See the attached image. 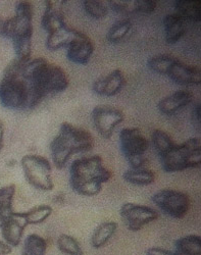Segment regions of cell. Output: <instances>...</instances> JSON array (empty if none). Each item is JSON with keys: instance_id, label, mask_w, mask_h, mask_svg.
Segmentation results:
<instances>
[{"instance_id": "484cf974", "label": "cell", "mask_w": 201, "mask_h": 255, "mask_svg": "<svg viewBox=\"0 0 201 255\" xmlns=\"http://www.w3.org/2000/svg\"><path fill=\"white\" fill-rule=\"evenodd\" d=\"M176 59H177L176 57L168 54L155 55L148 59L147 67L153 73L167 76L170 68L173 66V63L175 62Z\"/></svg>"}, {"instance_id": "7a4b0ae2", "label": "cell", "mask_w": 201, "mask_h": 255, "mask_svg": "<svg viewBox=\"0 0 201 255\" xmlns=\"http://www.w3.org/2000/svg\"><path fill=\"white\" fill-rule=\"evenodd\" d=\"M113 173L104 165L99 155L82 157L70 167V186L75 193L92 197L100 193L102 185L110 180Z\"/></svg>"}, {"instance_id": "e575fe53", "label": "cell", "mask_w": 201, "mask_h": 255, "mask_svg": "<svg viewBox=\"0 0 201 255\" xmlns=\"http://www.w3.org/2000/svg\"><path fill=\"white\" fill-rule=\"evenodd\" d=\"M145 255H175V253L162 247H150L145 251Z\"/></svg>"}, {"instance_id": "d590c367", "label": "cell", "mask_w": 201, "mask_h": 255, "mask_svg": "<svg viewBox=\"0 0 201 255\" xmlns=\"http://www.w3.org/2000/svg\"><path fill=\"white\" fill-rule=\"evenodd\" d=\"M9 253H11V247L4 241L0 240V255H8Z\"/></svg>"}, {"instance_id": "d6a6232c", "label": "cell", "mask_w": 201, "mask_h": 255, "mask_svg": "<svg viewBox=\"0 0 201 255\" xmlns=\"http://www.w3.org/2000/svg\"><path fill=\"white\" fill-rule=\"evenodd\" d=\"M191 119H192V124L193 127L197 130V132L200 131V124H201V109H200V103H197L191 114Z\"/></svg>"}, {"instance_id": "8d00e7d4", "label": "cell", "mask_w": 201, "mask_h": 255, "mask_svg": "<svg viewBox=\"0 0 201 255\" xmlns=\"http://www.w3.org/2000/svg\"><path fill=\"white\" fill-rule=\"evenodd\" d=\"M4 147V126L2 121L0 120V150Z\"/></svg>"}, {"instance_id": "f35d334b", "label": "cell", "mask_w": 201, "mask_h": 255, "mask_svg": "<svg viewBox=\"0 0 201 255\" xmlns=\"http://www.w3.org/2000/svg\"><path fill=\"white\" fill-rule=\"evenodd\" d=\"M2 221H3V219H2V218H0V228H1V224H2Z\"/></svg>"}, {"instance_id": "1f68e13d", "label": "cell", "mask_w": 201, "mask_h": 255, "mask_svg": "<svg viewBox=\"0 0 201 255\" xmlns=\"http://www.w3.org/2000/svg\"><path fill=\"white\" fill-rule=\"evenodd\" d=\"M110 6L119 13H130L134 11L133 2L130 3L128 1H113L110 3Z\"/></svg>"}, {"instance_id": "d6986e66", "label": "cell", "mask_w": 201, "mask_h": 255, "mask_svg": "<svg viewBox=\"0 0 201 255\" xmlns=\"http://www.w3.org/2000/svg\"><path fill=\"white\" fill-rule=\"evenodd\" d=\"M177 14L184 20L199 23L201 20V2L199 0H178L175 3Z\"/></svg>"}, {"instance_id": "f1b7e54d", "label": "cell", "mask_w": 201, "mask_h": 255, "mask_svg": "<svg viewBox=\"0 0 201 255\" xmlns=\"http://www.w3.org/2000/svg\"><path fill=\"white\" fill-rule=\"evenodd\" d=\"M132 28V23L129 19H122L117 22L111 26L107 33V40L110 42V43H119L120 41H122L126 35L129 33V31Z\"/></svg>"}, {"instance_id": "5b68a950", "label": "cell", "mask_w": 201, "mask_h": 255, "mask_svg": "<svg viewBox=\"0 0 201 255\" xmlns=\"http://www.w3.org/2000/svg\"><path fill=\"white\" fill-rule=\"evenodd\" d=\"M20 165L27 182L35 189L47 192L54 188L52 168L47 158L37 154H28L21 158Z\"/></svg>"}, {"instance_id": "30bf717a", "label": "cell", "mask_w": 201, "mask_h": 255, "mask_svg": "<svg viewBox=\"0 0 201 255\" xmlns=\"http://www.w3.org/2000/svg\"><path fill=\"white\" fill-rule=\"evenodd\" d=\"M121 151L126 157L130 159L144 155L148 149V141L137 128H126L120 133Z\"/></svg>"}, {"instance_id": "7402d4cb", "label": "cell", "mask_w": 201, "mask_h": 255, "mask_svg": "<svg viewBox=\"0 0 201 255\" xmlns=\"http://www.w3.org/2000/svg\"><path fill=\"white\" fill-rule=\"evenodd\" d=\"M124 180L135 186H148L154 183L155 174L148 168H130L124 173Z\"/></svg>"}, {"instance_id": "6da1fadb", "label": "cell", "mask_w": 201, "mask_h": 255, "mask_svg": "<svg viewBox=\"0 0 201 255\" xmlns=\"http://www.w3.org/2000/svg\"><path fill=\"white\" fill-rule=\"evenodd\" d=\"M20 77L30 89L29 109H34L45 96L60 93L69 87V79L64 71L42 57L26 60Z\"/></svg>"}, {"instance_id": "44dd1931", "label": "cell", "mask_w": 201, "mask_h": 255, "mask_svg": "<svg viewBox=\"0 0 201 255\" xmlns=\"http://www.w3.org/2000/svg\"><path fill=\"white\" fill-rule=\"evenodd\" d=\"M118 230L116 222H105L100 224L93 232L91 237V245L95 249L102 248L110 238L115 235Z\"/></svg>"}, {"instance_id": "cb8c5ba5", "label": "cell", "mask_w": 201, "mask_h": 255, "mask_svg": "<svg viewBox=\"0 0 201 255\" xmlns=\"http://www.w3.org/2000/svg\"><path fill=\"white\" fill-rule=\"evenodd\" d=\"M15 194V185L0 188V218L3 220L12 214V203Z\"/></svg>"}, {"instance_id": "ffe728a7", "label": "cell", "mask_w": 201, "mask_h": 255, "mask_svg": "<svg viewBox=\"0 0 201 255\" xmlns=\"http://www.w3.org/2000/svg\"><path fill=\"white\" fill-rule=\"evenodd\" d=\"M175 255H201V238L187 235L175 242Z\"/></svg>"}, {"instance_id": "277c9868", "label": "cell", "mask_w": 201, "mask_h": 255, "mask_svg": "<svg viewBox=\"0 0 201 255\" xmlns=\"http://www.w3.org/2000/svg\"><path fill=\"white\" fill-rule=\"evenodd\" d=\"M160 158L164 171L167 173L199 167L201 165V142L198 138H191L182 144H176Z\"/></svg>"}, {"instance_id": "52a82bcc", "label": "cell", "mask_w": 201, "mask_h": 255, "mask_svg": "<svg viewBox=\"0 0 201 255\" xmlns=\"http://www.w3.org/2000/svg\"><path fill=\"white\" fill-rule=\"evenodd\" d=\"M151 200L167 216L177 220L185 218L190 208L189 196L178 190H162L160 192L155 193Z\"/></svg>"}, {"instance_id": "9a60e30c", "label": "cell", "mask_w": 201, "mask_h": 255, "mask_svg": "<svg viewBox=\"0 0 201 255\" xmlns=\"http://www.w3.org/2000/svg\"><path fill=\"white\" fill-rule=\"evenodd\" d=\"M192 101L193 95L189 91L179 90L163 98L158 104V109L161 114L171 117L182 111Z\"/></svg>"}, {"instance_id": "836d02e7", "label": "cell", "mask_w": 201, "mask_h": 255, "mask_svg": "<svg viewBox=\"0 0 201 255\" xmlns=\"http://www.w3.org/2000/svg\"><path fill=\"white\" fill-rule=\"evenodd\" d=\"M128 162H129L131 168H143L147 164L148 160L144 155H141V156L128 159Z\"/></svg>"}, {"instance_id": "ac0fdd59", "label": "cell", "mask_w": 201, "mask_h": 255, "mask_svg": "<svg viewBox=\"0 0 201 255\" xmlns=\"http://www.w3.org/2000/svg\"><path fill=\"white\" fill-rule=\"evenodd\" d=\"M65 20L64 15L60 10L54 8L52 1H46V8L42 16L41 26L48 34L54 32L55 30L64 27Z\"/></svg>"}, {"instance_id": "8992f818", "label": "cell", "mask_w": 201, "mask_h": 255, "mask_svg": "<svg viewBox=\"0 0 201 255\" xmlns=\"http://www.w3.org/2000/svg\"><path fill=\"white\" fill-rule=\"evenodd\" d=\"M30 89L27 82L17 76L3 75L0 81V103L9 110L29 109Z\"/></svg>"}, {"instance_id": "74e56055", "label": "cell", "mask_w": 201, "mask_h": 255, "mask_svg": "<svg viewBox=\"0 0 201 255\" xmlns=\"http://www.w3.org/2000/svg\"><path fill=\"white\" fill-rule=\"evenodd\" d=\"M5 22L6 19L0 17V36L5 37Z\"/></svg>"}, {"instance_id": "4dcf8cb0", "label": "cell", "mask_w": 201, "mask_h": 255, "mask_svg": "<svg viewBox=\"0 0 201 255\" xmlns=\"http://www.w3.org/2000/svg\"><path fill=\"white\" fill-rule=\"evenodd\" d=\"M134 11L141 13H152L156 8V1L153 0H137L133 1Z\"/></svg>"}, {"instance_id": "ba28073f", "label": "cell", "mask_w": 201, "mask_h": 255, "mask_svg": "<svg viewBox=\"0 0 201 255\" xmlns=\"http://www.w3.org/2000/svg\"><path fill=\"white\" fill-rule=\"evenodd\" d=\"M120 215L127 229L132 232H138L159 219V212L155 209L132 202L121 207Z\"/></svg>"}, {"instance_id": "3957f363", "label": "cell", "mask_w": 201, "mask_h": 255, "mask_svg": "<svg viewBox=\"0 0 201 255\" xmlns=\"http://www.w3.org/2000/svg\"><path fill=\"white\" fill-rule=\"evenodd\" d=\"M94 139L90 132L70 123H62L57 136L50 143L52 161L56 168L62 169L74 154L90 151Z\"/></svg>"}, {"instance_id": "d4e9b609", "label": "cell", "mask_w": 201, "mask_h": 255, "mask_svg": "<svg viewBox=\"0 0 201 255\" xmlns=\"http://www.w3.org/2000/svg\"><path fill=\"white\" fill-rule=\"evenodd\" d=\"M151 139L154 149L160 157L168 153L176 145L171 136L162 130H154L152 132Z\"/></svg>"}, {"instance_id": "9c48e42d", "label": "cell", "mask_w": 201, "mask_h": 255, "mask_svg": "<svg viewBox=\"0 0 201 255\" xmlns=\"http://www.w3.org/2000/svg\"><path fill=\"white\" fill-rule=\"evenodd\" d=\"M124 120L125 116L123 112L110 105H98L92 112L94 128L104 139H110L116 128Z\"/></svg>"}, {"instance_id": "83f0119b", "label": "cell", "mask_w": 201, "mask_h": 255, "mask_svg": "<svg viewBox=\"0 0 201 255\" xmlns=\"http://www.w3.org/2000/svg\"><path fill=\"white\" fill-rule=\"evenodd\" d=\"M57 247L60 252L66 255H84L79 242L72 236L61 234L57 239Z\"/></svg>"}, {"instance_id": "8fae6325", "label": "cell", "mask_w": 201, "mask_h": 255, "mask_svg": "<svg viewBox=\"0 0 201 255\" xmlns=\"http://www.w3.org/2000/svg\"><path fill=\"white\" fill-rule=\"evenodd\" d=\"M27 227L28 224L25 220L24 212L13 211L2 221L0 232H1L4 242L12 248L17 247L20 244Z\"/></svg>"}, {"instance_id": "603a6c76", "label": "cell", "mask_w": 201, "mask_h": 255, "mask_svg": "<svg viewBox=\"0 0 201 255\" xmlns=\"http://www.w3.org/2000/svg\"><path fill=\"white\" fill-rule=\"evenodd\" d=\"M46 252V240L37 234H31L24 241L21 255H45Z\"/></svg>"}, {"instance_id": "2e32d148", "label": "cell", "mask_w": 201, "mask_h": 255, "mask_svg": "<svg viewBox=\"0 0 201 255\" xmlns=\"http://www.w3.org/2000/svg\"><path fill=\"white\" fill-rule=\"evenodd\" d=\"M166 41L169 44H175L185 35V20L177 13H170L164 18Z\"/></svg>"}, {"instance_id": "4fadbf2b", "label": "cell", "mask_w": 201, "mask_h": 255, "mask_svg": "<svg viewBox=\"0 0 201 255\" xmlns=\"http://www.w3.org/2000/svg\"><path fill=\"white\" fill-rule=\"evenodd\" d=\"M167 76L181 86H195L201 84V72L198 68L186 65L180 59H176Z\"/></svg>"}, {"instance_id": "4316f807", "label": "cell", "mask_w": 201, "mask_h": 255, "mask_svg": "<svg viewBox=\"0 0 201 255\" xmlns=\"http://www.w3.org/2000/svg\"><path fill=\"white\" fill-rule=\"evenodd\" d=\"M52 214V208L49 205H38L24 212L25 220L29 225H40L45 222Z\"/></svg>"}, {"instance_id": "e0dca14e", "label": "cell", "mask_w": 201, "mask_h": 255, "mask_svg": "<svg viewBox=\"0 0 201 255\" xmlns=\"http://www.w3.org/2000/svg\"><path fill=\"white\" fill-rule=\"evenodd\" d=\"M77 30L68 26L61 27L50 33L46 40V47L50 51H56L62 47H68L77 35Z\"/></svg>"}, {"instance_id": "7c38bea8", "label": "cell", "mask_w": 201, "mask_h": 255, "mask_svg": "<svg viewBox=\"0 0 201 255\" xmlns=\"http://www.w3.org/2000/svg\"><path fill=\"white\" fill-rule=\"evenodd\" d=\"M94 52L92 40L86 34L78 31L76 37L68 46V58L78 65H86Z\"/></svg>"}, {"instance_id": "5bb4252c", "label": "cell", "mask_w": 201, "mask_h": 255, "mask_svg": "<svg viewBox=\"0 0 201 255\" xmlns=\"http://www.w3.org/2000/svg\"><path fill=\"white\" fill-rule=\"evenodd\" d=\"M126 79L121 70H115L106 76L100 77L93 84V91L101 96H115L124 88Z\"/></svg>"}, {"instance_id": "f546056e", "label": "cell", "mask_w": 201, "mask_h": 255, "mask_svg": "<svg viewBox=\"0 0 201 255\" xmlns=\"http://www.w3.org/2000/svg\"><path fill=\"white\" fill-rule=\"evenodd\" d=\"M84 8L86 12L93 18H103L108 13L107 6L101 1H94V0H86L84 1Z\"/></svg>"}]
</instances>
